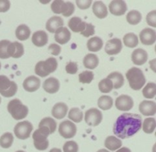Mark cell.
<instances>
[{
	"label": "cell",
	"instance_id": "6da1fadb",
	"mask_svg": "<svg viewBox=\"0 0 156 152\" xmlns=\"http://www.w3.org/2000/svg\"><path fill=\"white\" fill-rule=\"evenodd\" d=\"M143 119L141 116L135 113H123L117 118L113 128L116 136L125 139L133 136L142 128Z\"/></svg>",
	"mask_w": 156,
	"mask_h": 152
},
{
	"label": "cell",
	"instance_id": "7a4b0ae2",
	"mask_svg": "<svg viewBox=\"0 0 156 152\" xmlns=\"http://www.w3.org/2000/svg\"><path fill=\"white\" fill-rule=\"evenodd\" d=\"M126 77L129 81V87L134 91H139L142 89L146 84V77L144 73L140 68L133 67L127 71Z\"/></svg>",
	"mask_w": 156,
	"mask_h": 152
},
{
	"label": "cell",
	"instance_id": "3957f363",
	"mask_svg": "<svg viewBox=\"0 0 156 152\" xmlns=\"http://www.w3.org/2000/svg\"><path fill=\"white\" fill-rule=\"evenodd\" d=\"M50 135V130L46 126H41L35 130L32 135L35 148L39 150H46L49 146L47 137Z\"/></svg>",
	"mask_w": 156,
	"mask_h": 152
},
{
	"label": "cell",
	"instance_id": "277c9868",
	"mask_svg": "<svg viewBox=\"0 0 156 152\" xmlns=\"http://www.w3.org/2000/svg\"><path fill=\"white\" fill-rule=\"evenodd\" d=\"M8 111L12 117L16 120H21L26 118L28 114V108L23 104L19 99L12 100L7 106Z\"/></svg>",
	"mask_w": 156,
	"mask_h": 152
},
{
	"label": "cell",
	"instance_id": "5b68a950",
	"mask_svg": "<svg viewBox=\"0 0 156 152\" xmlns=\"http://www.w3.org/2000/svg\"><path fill=\"white\" fill-rule=\"evenodd\" d=\"M57 60L55 58H48L45 61H40L35 66V73L41 77H47L57 68Z\"/></svg>",
	"mask_w": 156,
	"mask_h": 152
},
{
	"label": "cell",
	"instance_id": "8992f818",
	"mask_svg": "<svg viewBox=\"0 0 156 152\" xmlns=\"http://www.w3.org/2000/svg\"><path fill=\"white\" fill-rule=\"evenodd\" d=\"M18 91V85L5 75H0V94L5 97H13Z\"/></svg>",
	"mask_w": 156,
	"mask_h": 152
},
{
	"label": "cell",
	"instance_id": "52a82bcc",
	"mask_svg": "<svg viewBox=\"0 0 156 152\" xmlns=\"http://www.w3.org/2000/svg\"><path fill=\"white\" fill-rule=\"evenodd\" d=\"M32 131H33V125L28 121L20 122L17 123L14 128V133L15 136L21 140L28 138Z\"/></svg>",
	"mask_w": 156,
	"mask_h": 152
},
{
	"label": "cell",
	"instance_id": "ba28073f",
	"mask_svg": "<svg viewBox=\"0 0 156 152\" xmlns=\"http://www.w3.org/2000/svg\"><path fill=\"white\" fill-rule=\"evenodd\" d=\"M77 132L76 126L69 120L62 121L59 126V133L64 138H72Z\"/></svg>",
	"mask_w": 156,
	"mask_h": 152
},
{
	"label": "cell",
	"instance_id": "9c48e42d",
	"mask_svg": "<svg viewBox=\"0 0 156 152\" xmlns=\"http://www.w3.org/2000/svg\"><path fill=\"white\" fill-rule=\"evenodd\" d=\"M103 115L99 109L96 108H91L85 113V121L88 126H97L101 123Z\"/></svg>",
	"mask_w": 156,
	"mask_h": 152
},
{
	"label": "cell",
	"instance_id": "30bf717a",
	"mask_svg": "<svg viewBox=\"0 0 156 152\" xmlns=\"http://www.w3.org/2000/svg\"><path fill=\"white\" fill-rule=\"evenodd\" d=\"M134 102L132 97L129 95L122 94L115 100V106L117 109L121 111H129L133 107Z\"/></svg>",
	"mask_w": 156,
	"mask_h": 152
},
{
	"label": "cell",
	"instance_id": "8fae6325",
	"mask_svg": "<svg viewBox=\"0 0 156 152\" xmlns=\"http://www.w3.org/2000/svg\"><path fill=\"white\" fill-rule=\"evenodd\" d=\"M109 11L112 15L116 16H121L124 15L127 11V5L123 0H114L110 3Z\"/></svg>",
	"mask_w": 156,
	"mask_h": 152
},
{
	"label": "cell",
	"instance_id": "7c38bea8",
	"mask_svg": "<svg viewBox=\"0 0 156 152\" xmlns=\"http://www.w3.org/2000/svg\"><path fill=\"white\" fill-rule=\"evenodd\" d=\"M140 41L143 45H152L155 43L156 40V33L155 30L149 28V27L143 29L140 32Z\"/></svg>",
	"mask_w": 156,
	"mask_h": 152
},
{
	"label": "cell",
	"instance_id": "4fadbf2b",
	"mask_svg": "<svg viewBox=\"0 0 156 152\" xmlns=\"http://www.w3.org/2000/svg\"><path fill=\"white\" fill-rule=\"evenodd\" d=\"M122 48H123V46H122L120 39L113 38L107 42L106 46H105V52L110 56H113V55L118 54L121 51Z\"/></svg>",
	"mask_w": 156,
	"mask_h": 152
},
{
	"label": "cell",
	"instance_id": "5bb4252c",
	"mask_svg": "<svg viewBox=\"0 0 156 152\" xmlns=\"http://www.w3.org/2000/svg\"><path fill=\"white\" fill-rule=\"evenodd\" d=\"M7 52L9 57L18 59L24 55V46L19 42H10L8 47Z\"/></svg>",
	"mask_w": 156,
	"mask_h": 152
},
{
	"label": "cell",
	"instance_id": "9a60e30c",
	"mask_svg": "<svg viewBox=\"0 0 156 152\" xmlns=\"http://www.w3.org/2000/svg\"><path fill=\"white\" fill-rule=\"evenodd\" d=\"M41 87V79L36 76H29L23 82V88L27 92H34Z\"/></svg>",
	"mask_w": 156,
	"mask_h": 152
},
{
	"label": "cell",
	"instance_id": "2e32d148",
	"mask_svg": "<svg viewBox=\"0 0 156 152\" xmlns=\"http://www.w3.org/2000/svg\"><path fill=\"white\" fill-rule=\"evenodd\" d=\"M43 88L46 92L49 94H55L58 92L60 88V83L57 78L53 77H50L44 81L43 84Z\"/></svg>",
	"mask_w": 156,
	"mask_h": 152
},
{
	"label": "cell",
	"instance_id": "e0dca14e",
	"mask_svg": "<svg viewBox=\"0 0 156 152\" xmlns=\"http://www.w3.org/2000/svg\"><path fill=\"white\" fill-rule=\"evenodd\" d=\"M140 112L146 116H154L156 112V103L150 100H143L139 106Z\"/></svg>",
	"mask_w": 156,
	"mask_h": 152
},
{
	"label": "cell",
	"instance_id": "ac0fdd59",
	"mask_svg": "<svg viewBox=\"0 0 156 152\" xmlns=\"http://www.w3.org/2000/svg\"><path fill=\"white\" fill-rule=\"evenodd\" d=\"M71 39V33L66 27H62L55 32V40L59 44H66Z\"/></svg>",
	"mask_w": 156,
	"mask_h": 152
},
{
	"label": "cell",
	"instance_id": "d6986e66",
	"mask_svg": "<svg viewBox=\"0 0 156 152\" xmlns=\"http://www.w3.org/2000/svg\"><path fill=\"white\" fill-rule=\"evenodd\" d=\"M133 62L136 65H142L148 60V53L143 49H136L131 56Z\"/></svg>",
	"mask_w": 156,
	"mask_h": 152
},
{
	"label": "cell",
	"instance_id": "ffe728a7",
	"mask_svg": "<svg viewBox=\"0 0 156 152\" xmlns=\"http://www.w3.org/2000/svg\"><path fill=\"white\" fill-rule=\"evenodd\" d=\"M64 21L59 16H53L47 21L46 29L50 33H55L60 27H63Z\"/></svg>",
	"mask_w": 156,
	"mask_h": 152
},
{
	"label": "cell",
	"instance_id": "44dd1931",
	"mask_svg": "<svg viewBox=\"0 0 156 152\" xmlns=\"http://www.w3.org/2000/svg\"><path fill=\"white\" fill-rule=\"evenodd\" d=\"M68 112V106L65 103L59 102L56 103L52 109V115L57 119H62L66 116Z\"/></svg>",
	"mask_w": 156,
	"mask_h": 152
},
{
	"label": "cell",
	"instance_id": "7402d4cb",
	"mask_svg": "<svg viewBox=\"0 0 156 152\" xmlns=\"http://www.w3.org/2000/svg\"><path fill=\"white\" fill-rule=\"evenodd\" d=\"M92 11L94 15L100 19L106 18L108 15V8L101 1L94 2L92 5Z\"/></svg>",
	"mask_w": 156,
	"mask_h": 152
},
{
	"label": "cell",
	"instance_id": "603a6c76",
	"mask_svg": "<svg viewBox=\"0 0 156 152\" xmlns=\"http://www.w3.org/2000/svg\"><path fill=\"white\" fill-rule=\"evenodd\" d=\"M48 42V35L44 30H38L34 33L32 36V43L36 47H41L45 46Z\"/></svg>",
	"mask_w": 156,
	"mask_h": 152
},
{
	"label": "cell",
	"instance_id": "cb8c5ba5",
	"mask_svg": "<svg viewBox=\"0 0 156 152\" xmlns=\"http://www.w3.org/2000/svg\"><path fill=\"white\" fill-rule=\"evenodd\" d=\"M86 22L82 21L79 17H73L69 21L68 25L69 28L76 33H81L85 28Z\"/></svg>",
	"mask_w": 156,
	"mask_h": 152
},
{
	"label": "cell",
	"instance_id": "d4e9b609",
	"mask_svg": "<svg viewBox=\"0 0 156 152\" xmlns=\"http://www.w3.org/2000/svg\"><path fill=\"white\" fill-rule=\"evenodd\" d=\"M105 146L110 150H117L122 146V141L117 137L111 135L105 139Z\"/></svg>",
	"mask_w": 156,
	"mask_h": 152
},
{
	"label": "cell",
	"instance_id": "484cf974",
	"mask_svg": "<svg viewBox=\"0 0 156 152\" xmlns=\"http://www.w3.org/2000/svg\"><path fill=\"white\" fill-rule=\"evenodd\" d=\"M103 40L98 36H93L87 42V47L91 52H98L103 47Z\"/></svg>",
	"mask_w": 156,
	"mask_h": 152
},
{
	"label": "cell",
	"instance_id": "4316f807",
	"mask_svg": "<svg viewBox=\"0 0 156 152\" xmlns=\"http://www.w3.org/2000/svg\"><path fill=\"white\" fill-rule=\"evenodd\" d=\"M107 78L110 79L113 83V87L115 89H119L121 88L124 84V78L121 73L118 71H114L111 73L107 77Z\"/></svg>",
	"mask_w": 156,
	"mask_h": 152
},
{
	"label": "cell",
	"instance_id": "83f0119b",
	"mask_svg": "<svg viewBox=\"0 0 156 152\" xmlns=\"http://www.w3.org/2000/svg\"><path fill=\"white\" fill-rule=\"evenodd\" d=\"M84 66L88 69H94L99 64L98 57L95 54H87L83 59Z\"/></svg>",
	"mask_w": 156,
	"mask_h": 152
},
{
	"label": "cell",
	"instance_id": "f1b7e54d",
	"mask_svg": "<svg viewBox=\"0 0 156 152\" xmlns=\"http://www.w3.org/2000/svg\"><path fill=\"white\" fill-rule=\"evenodd\" d=\"M30 35V30L26 24H21L15 30V36L19 40L24 41L29 38Z\"/></svg>",
	"mask_w": 156,
	"mask_h": 152
},
{
	"label": "cell",
	"instance_id": "f546056e",
	"mask_svg": "<svg viewBox=\"0 0 156 152\" xmlns=\"http://www.w3.org/2000/svg\"><path fill=\"white\" fill-rule=\"evenodd\" d=\"M123 43L129 48H135L139 44L138 36L134 33H128L123 36Z\"/></svg>",
	"mask_w": 156,
	"mask_h": 152
},
{
	"label": "cell",
	"instance_id": "4dcf8cb0",
	"mask_svg": "<svg viewBox=\"0 0 156 152\" xmlns=\"http://www.w3.org/2000/svg\"><path fill=\"white\" fill-rule=\"evenodd\" d=\"M113 103H114L113 99L110 96H101L99 97L98 100V105L99 108L103 110H108L111 109L113 106Z\"/></svg>",
	"mask_w": 156,
	"mask_h": 152
},
{
	"label": "cell",
	"instance_id": "1f68e13d",
	"mask_svg": "<svg viewBox=\"0 0 156 152\" xmlns=\"http://www.w3.org/2000/svg\"><path fill=\"white\" fill-rule=\"evenodd\" d=\"M142 15L140 12L136 10H132L126 15V21L132 25H136L141 21Z\"/></svg>",
	"mask_w": 156,
	"mask_h": 152
},
{
	"label": "cell",
	"instance_id": "d6a6232c",
	"mask_svg": "<svg viewBox=\"0 0 156 152\" xmlns=\"http://www.w3.org/2000/svg\"><path fill=\"white\" fill-rule=\"evenodd\" d=\"M41 126H46V127L49 129L50 134H53L56 131L57 124H56V122L53 118H51V117H46V118H44L40 122L39 127H41Z\"/></svg>",
	"mask_w": 156,
	"mask_h": 152
},
{
	"label": "cell",
	"instance_id": "836d02e7",
	"mask_svg": "<svg viewBox=\"0 0 156 152\" xmlns=\"http://www.w3.org/2000/svg\"><path fill=\"white\" fill-rule=\"evenodd\" d=\"M156 122L154 118H146L142 124L143 131L146 134H152L155 129Z\"/></svg>",
	"mask_w": 156,
	"mask_h": 152
},
{
	"label": "cell",
	"instance_id": "e575fe53",
	"mask_svg": "<svg viewBox=\"0 0 156 152\" xmlns=\"http://www.w3.org/2000/svg\"><path fill=\"white\" fill-rule=\"evenodd\" d=\"M143 94L146 98L152 99L156 94V85L154 82H149L143 90Z\"/></svg>",
	"mask_w": 156,
	"mask_h": 152
},
{
	"label": "cell",
	"instance_id": "d590c367",
	"mask_svg": "<svg viewBox=\"0 0 156 152\" xmlns=\"http://www.w3.org/2000/svg\"><path fill=\"white\" fill-rule=\"evenodd\" d=\"M14 137L10 132H5L0 137V146L3 148H9L13 144Z\"/></svg>",
	"mask_w": 156,
	"mask_h": 152
},
{
	"label": "cell",
	"instance_id": "8d00e7d4",
	"mask_svg": "<svg viewBox=\"0 0 156 152\" xmlns=\"http://www.w3.org/2000/svg\"><path fill=\"white\" fill-rule=\"evenodd\" d=\"M68 117L69 119L75 122V123H81L82 121V119H83V112L79 108H72L69 112Z\"/></svg>",
	"mask_w": 156,
	"mask_h": 152
},
{
	"label": "cell",
	"instance_id": "74e56055",
	"mask_svg": "<svg viewBox=\"0 0 156 152\" xmlns=\"http://www.w3.org/2000/svg\"><path fill=\"white\" fill-rule=\"evenodd\" d=\"M98 88L101 92L102 93H109L113 90V83L110 79L104 78L98 84Z\"/></svg>",
	"mask_w": 156,
	"mask_h": 152
},
{
	"label": "cell",
	"instance_id": "f35d334b",
	"mask_svg": "<svg viewBox=\"0 0 156 152\" xmlns=\"http://www.w3.org/2000/svg\"><path fill=\"white\" fill-rule=\"evenodd\" d=\"M66 2L62 0H56L53 1L51 5V9L55 14H63L65 9Z\"/></svg>",
	"mask_w": 156,
	"mask_h": 152
},
{
	"label": "cell",
	"instance_id": "ab89813d",
	"mask_svg": "<svg viewBox=\"0 0 156 152\" xmlns=\"http://www.w3.org/2000/svg\"><path fill=\"white\" fill-rule=\"evenodd\" d=\"M94 79V73L91 71H85L79 74V80L82 84H89Z\"/></svg>",
	"mask_w": 156,
	"mask_h": 152
},
{
	"label": "cell",
	"instance_id": "60d3db41",
	"mask_svg": "<svg viewBox=\"0 0 156 152\" xmlns=\"http://www.w3.org/2000/svg\"><path fill=\"white\" fill-rule=\"evenodd\" d=\"M10 41L8 40H2L0 41V59H8L9 58L8 54L7 49L9 47Z\"/></svg>",
	"mask_w": 156,
	"mask_h": 152
},
{
	"label": "cell",
	"instance_id": "b9f144b4",
	"mask_svg": "<svg viewBox=\"0 0 156 152\" xmlns=\"http://www.w3.org/2000/svg\"><path fill=\"white\" fill-rule=\"evenodd\" d=\"M63 152H78L79 145L74 141H68L64 144Z\"/></svg>",
	"mask_w": 156,
	"mask_h": 152
},
{
	"label": "cell",
	"instance_id": "7bdbcfd3",
	"mask_svg": "<svg viewBox=\"0 0 156 152\" xmlns=\"http://www.w3.org/2000/svg\"><path fill=\"white\" fill-rule=\"evenodd\" d=\"M94 33H95V30H94V25H92L91 24L86 23V24H85V30L82 32H81L80 33L82 36H85V37H88V36L94 35Z\"/></svg>",
	"mask_w": 156,
	"mask_h": 152
},
{
	"label": "cell",
	"instance_id": "ee69618b",
	"mask_svg": "<svg viewBox=\"0 0 156 152\" xmlns=\"http://www.w3.org/2000/svg\"><path fill=\"white\" fill-rule=\"evenodd\" d=\"M146 22L152 27H156V11L153 10L149 12L146 16Z\"/></svg>",
	"mask_w": 156,
	"mask_h": 152
},
{
	"label": "cell",
	"instance_id": "f6af8a7d",
	"mask_svg": "<svg viewBox=\"0 0 156 152\" xmlns=\"http://www.w3.org/2000/svg\"><path fill=\"white\" fill-rule=\"evenodd\" d=\"M75 11V5L70 2H66L65 9L62 15L65 17H69L73 14Z\"/></svg>",
	"mask_w": 156,
	"mask_h": 152
},
{
	"label": "cell",
	"instance_id": "bcb514c9",
	"mask_svg": "<svg viewBox=\"0 0 156 152\" xmlns=\"http://www.w3.org/2000/svg\"><path fill=\"white\" fill-rule=\"evenodd\" d=\"M66 71L68 74H74L78 71V65L75 62H70L66 66Z\"/></svg>",
	"mask_w": 156,
	"mask_h": 152
},
{
	"label": "cell",
	"instance_id": "7dc6e473",
	"mask_svg": "<svg viewBox=\"0 0 156 152\" xmlns=\"http://www.w3.org/2000/svg\"><path fill=\"white\" fill-rule=\"evenodd\" d=\"M48 50L51 54L54 56H58L61 53V47L56 43H52L49 46Z\"/></svg>",
	"mask_w": 156,
	"mask_h": 152
},
{
	"label": "cell",
	"instance_id": "c3c4849f",
	"mask_svg": "<svg viewBox=\"0 0 156 152\" xmlns=\"http://www.w3.org/2000/svg\"><path fill=\"white\" fill-rule=\"evenodd\" d=\"M11 3L9 0H0V12H6L9 10Z\"/></svg>",
	"mask_w": 156,
	"mask_h": 152
},
{
	"label": "cell",
	"instance_id": "681fc988",
	"mask_svg": "<svg viewBox=\"0 0 156 152\" xmlns=\"http://www.w3.org/2000/svg\"><path fill=\"white\" fill-rule=\"evenodd\" d=\"M92 1L91 0H87V1H76L77 6L80 9H87L91 6Z\"/></svg>",
	"mask_w": 156,
	"mask_h": 152
},
{
	"label": "cell",
	"instance_id": "f907efd6",
	"mask_svg": "<svg viewBox=\"0 0 156 152\" xmlns=\"http://www.w3.org/2000/svg\"><path fill=\"white\" fill-rule=\"evenodd\" d=\"M116 152H131V150L130 149L128 148V147H121V148L118 149Z\"/></svg>",
	"mask_w": 156,
	"mask_h": 152
},
{
	"label": "cell",
	"instance_id": "816d5d0a",
	"mask_svg": "<svg viewBox=\"0 0 156 152\" xmlns=\"http://www.w3.org/2000/svg\"><path fill=\"white\" fill-rule=\"evenodd\" d=\"M155 60L156 59H153V60L152 61V62H150V65H151V68H152V69L154 71H155Z\"/></svg>",
	"mask_w": 156,
	"mask_h": 152
},
{
	"label": "cell",
	"instance_id": "f5cc1de1",
	"mask_svg": "<svg viewBox=\"0 0 156 152\" xmlns=\"http://www.w3.org/2000/svg\"><path fill=\"white\" fill-rule=\"evenodd\" d=\"M49 152H62V150L59 148H56V147H54V148H52L51 150Z\"/></svg>",
	"mask_w": 156,
	"mask_h": 152
},
{
	"label": "cell",
	"instance_id": "db71d44e",
	"mask_svg": "<svg viewBox=\"0 0 156 152\" xmlns=\"http://www.w3.org/2000/svg\"><path fill=\"white\" fill-rule=\"evenodd\" d=\"M97 152H110V151H108V150H106V149H101V150H98Z\"/></svg>",
	"mask_w": 156,
	"mask_h": 152
},
{
	"label": "cell",
	"instance_id": "11a10c76",
	"mask_svg": "<svg viewBox=\"0 0 156 152\" xmlns=\"http://www.w3.org/2000/svg\"><path fill=\"white\" fill-rule=\"evenodd\" d=\"M16 152H25V151H24V150H18V151Z\"/></svg>",
	"mask_w": 156,
	"mask_h": 152
},
{
	"label": "cell",
	"instance_id": "9f6ffc18",
	"mask_svg": "<svg viewBox=\"0 0 156 152\" xmlns=\"http://www.w3.org/2000/svg\"><path fill=\"white\" fill-rule=\"evenodd\" d=\"M1 101H2V99H1V97H0V103H1Z\"/></svg>",
	"mask_w": 156,
	"mask_h": 152
},
{
	"label": "cell",
	"instance_id": "6f0895ef",
	"mask_svg": "<svg viewBox=\"0 0 156 152\" xmlns=\"http://www.w3.org/2000/svg\"><path fill=\"white\" fill-rule=\"evenodd\" d=\"M0 69H1V62H0Z\"/></svg>",
	"mask_w": 156,
	"mask_h": 152
}]
</instances>
